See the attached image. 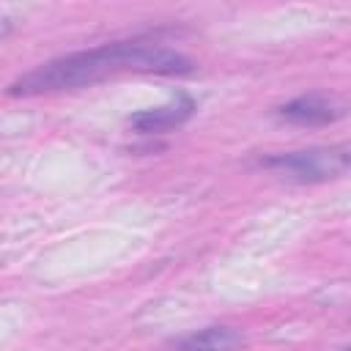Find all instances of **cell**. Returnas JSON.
Listing matches in <instances>:
<instances>
[{"label": "cell", "mask_w": 351, "mask_h": 351, "mask_svg": "<svg viewBox=\"0 0 351 351\" xmlns=\"http://www.w3.org/2000/svg\"><path fill=\"white\" fill-rule=\"evenodd\" d=\"M195 63L162 44L151 41H112L93 49L71 52L36 66L8 85V96H41L58 90H77L115 74H192Z\"/></svg>", "instance_id": "obj_1"}, {"label": "cell", "mask_w": 351, "mask_h": 351, "mask_svg": "<svg viewBox=\"0 0 351 351\" xmlns=\"http://www.w3.org/2000/svg\"><path fill=\"white\" fill-rule=\"evenodd\" d=\"M351 154L346 145L335 148H310V151H291V154H274L263 156L258 165L266 170H274L291 181L302 184H318V181H332L348 173Z\"/></svg>", "instance_id": "obj_2"}, {"label": "cell", "mask_w": 351, "mask_h": 351, "mask_svg": "<svg viewBox=\"0 0 351 351\" xmlns=\"http://www.w3.org/2000/svg\"><path fill=\"white\" fill-rule=\"evenodd\" d=\"M277 115L282 121L299 123V126H326L346 115V101H340L337 96H329V93H307V96L285 101L277 110Z\"/></svg>", "instance_id": "obj_3"}, {"label": "cell", "mask_w": 351, "mask_h": 351, "mask_svg": "<svg viewBox=\"0 0 351 351\" xmlns=\"http://www.w3.org/2000/svg\"><path fill=\"white\" fill-rule=\"evenodd\" d=\"M192 115H195V99L186 96V93H178L167 104L148 107V110H140V112L129 115V126L140 134H159V132H167V129H176V126L186 123Z\"/></svg>", "instance_id": "obj_4"}, {"label": "cell", "mask_w": 351, "mask_h": 351, "mask_svg": "<svg viewBox=\"0 0 351 351\" xmlns=\"http://www.w3.org/2000/svg\"><path fill=\"white\" fill-rule=\"evenodd\" d=\"M244 337L233 326H206L170 343L173 351H236Z\"/></svg>", "instance_id": "obj_5"}]
</instances>
